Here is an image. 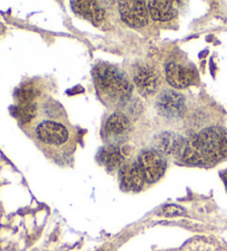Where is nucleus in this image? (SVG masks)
<instances>
[{"mask_svg": "<svg viewBox=\"0 0 227 251\" xmlns=\"http://www.w3.org/2000/svg\"><path fill=\"white\" fill-rule=\"evenodd\" d=\"M203 164L217 163L227 158V131L223 127H208L194 136Z\"/></svg>", "mask_w": 227, "mask_h": 251, "instance_id": "obj_1", "label": "nucleus"}, {"mask_svg": "<svg viewBox=\"0 0 227 251\" xmlns=\"http://www.w3.org/2000/svg\"><path fill=\"white\" fill-rule=\"evenodd\" d=\"M95 79L103 92L114 100H128L133 91V85L126 75L114 67L106 64L98 67L95 69Z\"/></svg>", "mask_w": 227, "mask_h": 251, "instance_id": "obj_2", "label": "nucleus"}, {"mask_svg": "<svg viewBox=\"0 0 227 251\" xmlns=\"http://www.w3.org/2000/svg\"><path fill=\"white\" fill-rule=\"evenodd\" d=\"M139 165L141 167L144 179L147 183H154L163 176L167 163L161 154L152 150L144 151L139 156Z\"/></svg>", "mask_w": 227, "mask_h": 251, "instance_id": "obj_3", "label": "nucleus"}, {"mask_svg": "<svg viewBox=\"0 0 227 251\" xmlns=\"http://www.w3.org/2000/svg\"><path fill=\"white\" fill-rule=\"evenodd\" d=\"M156 107L161 115L168 119L180 118L185 110V99L176 91L167 90L158 99Z\"/></svg>", "mask_w": 227, "mask_h": 251, "instance_id": "obj_4", "label": "nucleus"}, {"mask_svg": "<svg viewBox=\"0 0 227 251\" xmlns=\"http://www.w3.org/2000/svg\"><path fill=\"white\" fill-rule=\"evenodd\" d=\"M119 9L122 20L131 27L140 28L147 24L148 12L144 1H138V0L120 1Z\"/></svg>", "mask_w": 227, "mask_h": 251, "instance_id": "obj_5", "label": "nucleus"}, {"mask_svg": "<svg viewBox=\"0 0 227 251\" xmlns=\"http://www.w3.org/2000/svg\"><path fill=\"white\" fill-rule=\"evenodd\" d=\"M37 135L40 141L49 145H62L69 138L68 129L54 121H45L37 126Z\"/></svg>", "mask_w": 227, "mask_h": 251, "instance_id": "obj_6", "label": "nucleus"}, {"mask_svg": "<svg viewBox=\"0 0 227 251\" xmlns=\"http://www.w3.org/2000/svg\"><path fill=\"white\" fill-rule=\"evenodd\" d=\"M187 142L182 136L171 132L162 133L155 141V146L160 153L170 156H183Z\"/></svg>", "mask_w": 227, "mask_h": 251, "instance_id": "obj_7", "label": "nucleus"}, {"mask_svg": "<svg viewBox=\"0 0 227 251\" xmlns=\"http://www.w3.org/2000/svg\"><path fill=\"white\" fill-rule=\"evenodd\" d=\"M167 80L176 89H184L194 82L195 72L177 63H169L165 69Z\"/></svg>", "mask_w": 227, "mask_h": 251, "instance_id": "obj_8", "label": "nucleus"}, {"mask_svg": "<svg viewBox=\"0 0 227 251\" xmlns=\"http://www.w3.org/2000/svg\"><path fill=\"white\" fill-rule=\"evenodd\" d=\"M134 83L142 94H153L159 86V75L154 69L141 67L134 73Z\"/></svg>", "mask_w": 227, "mask_h": 251, "instance_id": "obj_9", "label": "nucleus"}, {"mask_svg": "<svg viewBox=\"0 0 227 251\" xmlns=\"http://www.w3.org/2000/svg\"><path fill=\"white\" fill-rule=\"evenodd\" d=\"M144 175L139 163L130 164L121 168L120 181L122 188L131 192H137L142 188L144 183Z\"/></svg>", "mask_w": 227, "mask_h": 251, "instance_id": "obj_10", "label": "nucleus"}, {"mask_svg": "<svg viewBox=\"0 0 227 251\" xmlns=\"http://www.w3.org/2000/svg\"><path fill=\"white\" fill-rule=\"evenodd\" d=\"M71 6L76 14L85 17L93 23H99V21L103 20L104 16H106V11L103 10V8L100 7L97 1H86V0L71 1Z\"/></svg>", "mask_w": 227, "mask_h": 251, "instance_id": "obj_11", "label": "nucleus"}, {"mask_svg": "<svg viewBox=\"0 0 227 251\" xmlns=\"http://www.w3.org/2000/svg\"><path fill=\"white\" fill-rule=\"evenodd\" d=\"M147 9L152 18L156 21H167L174 18L177 14L175 2L170 0L148 1Z\"/></svg>", "mask_w": 227, "mask_h": 251, "instance_id": "obj_12", "label": "nucleus"}, {"mask_svg": "<svg viewBox=\"0 0 227 251\" xmlns=\"http://www.w3.org/2000/svg\"><path fill=\"white\" fill-rule=\"evenodd\" d=\"M99 161L109 170H114L121 166L124 161V154L116 146H107L99 152Z\"/></svg>", "mask_w": 227, "mask_h": 251, "instance_id": "obj_13", "label": "nucleus"}, {"mask_svg": "<svg viewBox=\"0 0 227 251\" xmlns=\"http://www.w3.org/2000/svg\"><path fill=\"white\" fill-rule=\"evenodd\" d=\"M130 121L124 114L122 113H114L108 119L106 124V129L108 133L119 135L123 134L129 129Z\"/></svg>", "mask_w": 227, "mask_h": 251, "instance_id": "obj_14", "label": "nucleus"}, {"mask_svg": "<svg viewBox=\"0 0 227 251\" xmlns=\"http://www.w3.org/2000/svg\"><path fill=\"white\" fill-rule=\"evenodd\" d=\"M14 114L21 123H28L37 114L36 103H28V104H18L14 110Z\"/></svg>", "mask_w": 227, "mask_h": 251, "instance_id": "obj_15", "label": "nucleus"}, {"mask_svg": "<svg viewBox=\"0 0 227 251\" xmlns=\"http://www.w3.org/2000/svg\"><path fill=\"white\" fill-rule=\"evenodd\" d=\"M37 97V90L31 84H26L17 91V99L19 104H28L34 103V99Z\"/></svg>", "mask_w": 227, "mask_h": 251, "instance_id": "obj_16", "label": "nucleus"}, {"mask_svg": "<svg viewBox=\"0 0 227 251\" xmlns=\"http://www.w3.org/2000/svg\"><path fill=\"white\" fill-rule=\"evenodd\" d=\"M161 216H167V217H175V216H181L185 214V209H183L180 206L169 205L164 206L162 209L159 211Z\"/></svg>", "mask_w": 227, "mask_h": 251, "instance_id": "obj_17", "label": "nucleus"}, {"mask_svg": "<svg viewBox=\"0 0 227 251\" xmlns=\"http://www.w3.org/2000/svg\"><path fill=\"white\" fill-rule=\"evenodd\" d=\"M224 179H225V183H226V185H227V173H226L225 176H224Z\"/></svg>", "mask_w": 227, "mask_h": 251, "instance_id": "obj_18", "label": "nucleus"}]
</instances>
